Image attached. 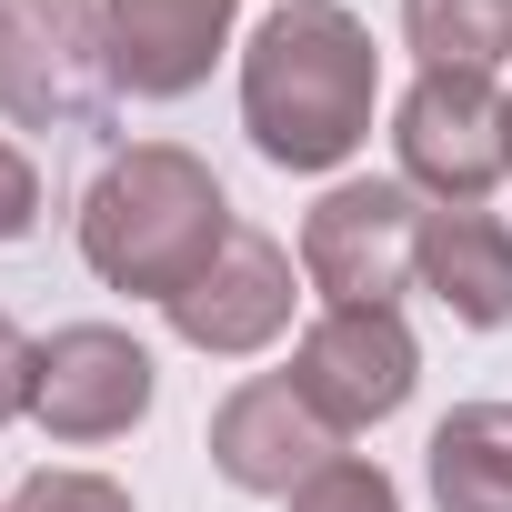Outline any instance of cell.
<instances>
[{
	"label": "cell",
	"mask_w": 512,
	"mask_h": 512,
	"mask_svg": "<svg viewBox=\"0 0 512 512\" xmlns=\"http://www.w3.org/2000/svg\"><path fill=\"white\" fill-rule=\"evenodd\" d=\"M382 51L342 0H282L241 41V131L272 171H342L372 141Z\"/></svg>",
	"instance_id": "1"
},
{
	"label": "cell",
	"mask_w": 512,
	"mask_h": 512,
	"mask_svg": "<svg viewBox=\"0 0 512 512\" xmlns=\"http://www.w3.org/2000/svg\"><path fill=\"white\" fill-rule=\"evenodd\" d=\"M231 231L241 221H231L221 171L181 141H131L81 191V262H91V282H111L131 302H171L181 282H201Z\"/></svg>",
	"instance_id": "2"
},
{
	"label": "cell",
	"mask_w": 512,
	"mask_h": 512,
	"mask_svg": "<svg viewBox=\"0 0 512 512\" xmlns=\"http://www.w3.org/2000/svg\"><path fill=\"white\" fill-rule=\"evenodd\" d=\"M392 161L432 211H482L512 181V91L492 71H422L392 101Z\"/></svg>",
	"instance_id": "3"
},
{
	"label": "cell",
	"mask_w": 512,
	"mask_h": 512,
	"mask_svg": "<svg viewBox=\"0 0 512 512\" xmlns=\"http://www.w3.org/2000/svg\"><path fill=\"white\" fill-rule=\"evenodd\" d=\"M302 282L322 302L402 312V292L422 282V191L412 181H332L302 211Z\"/></svg>",
	"instance_id": "4"
},
{
	"label": "cell",
	"mask_w": 512,
	"mask_h": 512,
	"mask_svg": "<svg viewBox=\"0 0 512 512\" xmlns=\"http://www.w3.org/2000/svg\"><path fill=\"white\" fill-rule=\"evenodd\" d=\"M0 111L21 131H111V51H101V0H11V71Z\"/></svg>",
	"instance_id": "5"
},
{
	"label": "cell",
	"mask_w": 512,
	"mask_h": 512,
	"mask_svg": "<svg viewBox=\"0 0 512 512\" xmlns=\"http://www.w3.org/2000/svg\"><path fill=\"white\" fill-rule=\"evenodd\" d=\"M422 382V342L402 312H372V302H322V322H302L292 342V392L332 422V432H372L412 402Z\"/></svg>",
	"instance_id": "6"
},
{
	"label": "cell",
	"mask_w": 512,
	"mask_h": 512,
	"mask_svg": "<svg viewBox=\"0 0 512 512\" xmlns=\"http://www.w3.org/2000/svg\"><path fill=\"white\" fill-rule=\"evenodd\" d=\"M292 312H302V272H292V251H282L272 231H251V221L211 251L201 282H181V292L161 302V322H171L201 362H251V352H272V342L292 332Z\"/></svg>",
	"instance_id": "7"
},
{
	"label": "cell",
	"mask_w": 512,
	"mask_h": 512,
	"mask_svg": "<svg viewBox=\"0 0 512 512\" xmlns=\"http://www.w3.org/2000/svg\"><path fill=\"white\" fill-rule=\"evenodd\" d=\"M151 392H161V372H151V352L121 322H61L31 352V422L51 442H71V452L81 442H121L151 412Z\"/></svg>",
	"instance_id": "8"
},
{
	"label": "cell",
	"mask_w": 512,
	"mask_h": 512,
	"mask_svg": "<svg viewBox=\"0 0 512 512\" xmlns=\"http://www.w3.org/2000/svg\"><path fill=\"white\" fill-rule=\"evenodd\" d=\"M322 462H342V432L292 392V372H251L211 402V472L231 492H262V502H292Z\"/></svg>",
	"instance_id": "9"
},
{
	"label": "cell",
	"mask_w": 512,
	"mask_h": 512,
	"mask_svg": "<svg viewBox=\"0 0 512 512\" xmlns=\"http://www.w3.org/2000/svg\"><path fill=\"white\" fill-rule=\"evenodd\" d=\"M101 51L121 101H191L231 51V0H101Z\"/></svg>",
	"instance_id": "10"
},
{
	"label": "cell",
	"mask_w": 512,
	"mask_h": 512,
	"mask_svg": "<svg viewBox=\"0 0 512 512\" xmlns=\"http://www.w3.org/2000/svg\"><path fill=\"white\" fill-rule=\"evenodd\" d=\"M422 292L462 332L512 322V221L502 211H422Z\"/></svg>",
	"instance_id": "11"
},
{
	"label": "cell",
	"mask_w": 512,
	"mask_h": 512,
	"mask_svg": "<svg viewBox=\"0 0 512 512\" xmlns=\"http://www.w3.org/2000/svg\"><path fill=\"white\" fill-rule=\"evenodd\" d=\"M432 512H512V402H452L422 442Z\"/></svg>",
	"instance_id": "12"
},
{
	"label": "cell",
	"mask_w": 512,
	"mask_h": 512,
	"mask_svg": "<svg viewBox=\"0 0 512 512\" xmlns=\"http://www.w3.org/2000/svg\"><path fill=\"white\" fill-rule=\"evenodd\" d=\"M402 41L422 51V71H502L512 0H402Z\"/></svg>",
	"instance_id": "13"
},
{
	"label": "cell",
	"mask_w": 512,
	"mask_h": 512,
	"mask_svg": "<svg viewBox=\"0 0 512 512\" xmlns=\"http://www.w3.org/2000/svg\"><path fill=\"white\" fill-rule=\"evenodd\" d=\"M282 512H402V482L382 472V462H362V452H342V462H322Z\"/></svg>",
	"instance_id": "14"
},
{
	"label": "cell",
	"mask_w": 512,
	"mask_h": 512,
	"mask_svg": "<svg viewBox=\"0 0 512 512\" xmlns=\"http://www.w3.org/2000/svg\"><path fill=\"white\" fill-rule=\"evenodd\" d=\"M11 512H141L111 472H31L21 492H11Z\"/></svg>",
	"instance_id": "15"
},
{
	"label": "cell",
	"mask_w": 512,
	"mask_h": 512,
	"mask_svg": "<svg viewBox=\"0 0 512 512\" xmlns=\"http://www.w3.org/2000/svg\"><path fill=\"white\" fill-rule=\"evenodd\" d=\"M31 221H41V171L21 141H0V241H31Z\"/></svg>",
	"instance_id": "16"
},
{
	"label": "cell",
	"mask_w": 512,
	"mask_h": 512,
	"mask_svg": "<svg viewBox=\"0 0 512 512\" xmlns=\"http://www.w3.org/2000/svg\"><path fill=\"white\" fill-rule=\"evenodd\" d=\"M31 352H41V342H31L11 312H0V422H21V412H31Z\"/></svg>",
	"instance_id": "17"
},
{
	"label": "cell",
	"mask_w": 512,
	"mask_h": 512,
	"mask_svg": "<svg viewBox=\"0 0 512 512\" xmlns=\"http://www.w3.org/2000/svg\"><path fill=\"white\" fill-rule=\"evenodd\" d=\"M0 71H11V0H0Z\"/></svg>",
	"instance_id": "18"
},
{
	"label": "cell",
	"mask_w": 512,
	"mask_h": 512,
	"mask_svg": "<svg viewBox=\"0 0 512 512\" xmlns=\"http://www.w3.org/2000/svg\"><path fill=\"white\" fill-rule=\"evenodd\" d=\"M0 512H11V502H0Z\"/></svg>",
	"instance_id": "19"
}]
</instances>
